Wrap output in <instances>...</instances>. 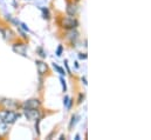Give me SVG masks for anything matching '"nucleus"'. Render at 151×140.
Instances as JSON below:
<instances>
[{
	"label": "nucleus",
	"instance_id": "nucleus-7",
	"mask_svg": "<svg viewBox=\"0 0 151 140\" xmlns=\"http://www.w3.org/2000/svg\"><path fill=\"white\" fill-rule=\"evenodd\" d=\"M66 12H67V14H68V15L73 16V15L76 14V12H77V7H76L74 4L68 3V4H67V7H66Z\"/></svg>",
	"mask_w": 151,
	"mask_h": 140
},
{
	"label": "nucleus",
	"instance_id": "nucleus-6",
	"mask_svg": "<svg viewBox=\"0 0 151 140\" xmlns=\"http://www.w3.org/2000/svg\"><path fill=\"white\" fill-rule=\"evenodd\" d=\"M35 64H37L38 73H39L40 75H43V74L48 71V67H47V65H46L43 61H41V60H37V61H35Z\"/></svg>",
	"mask_w": 151,
	"mask_h": 140
},
{
	"label": "nucleus",
	"instance_id": "nucleus-12",
	"mask_svg": "<svg viewBox=\"0 0 151 140\" xmlns=\"http://www.w3.org/2000/svg\"><path fill=\"white\" fill-rule=\"evenodd\" d=\"M40 118L37 119V122H35V131H37V134L40 135Z\"/></svg>",
	"mask_w": 151,
	"mask_h": 140
},
{
	"label": "nucleus",
	"instance_id": "nucleus-15",
	"mask_svg": "<svg viewBox=\"0 0 151 140\" xmlns=\"http://www.w3.org/2000/svg\"><path fill=\"white\" fill-rule=\"evenodd\" d=\"M37 51H38V53H40V57H42V58H46V56H47V54H46V52L43 51V48H42V47H39Z\"/></svg>",
	"mask_w": 151,
	"mask_h": 140
},
{
	"label": "nucleus",
	"instance_id": "nucleus-23",
	"mask_svg": "<svg viewBox=\"0 0 151 140\" xmlns=\"http://www.w3.org/2000/svg\"><path fill=\"white\" fill-rule=\"evenodd\" d=\"M75 139H76V140H79V139H80V135H79V134H76V137H75Z\"/></svg>",
	"mask_w": 151,
	"mask_h": 140
},
{
	"label": "nucleus",
	"instance_id": "nucleus-3",
	"mask_svg": "<svg viewBox=\"0 0 151 140\" xmlns=\"http://www.w3.org/2000/svg\"><path fill=\"white\" fill-rule=\"evenodd\" d=\"M61 26L66 30H73L79 26V21L74 18H64L61 21Z\"/></svg>",
	"mask_w": 151,
	"mask_h": 140
},
{
	"label": "nucleus",
	"instance_id": "nucleus-14",
	"mask_svg": "<svg viewBox=\"0 0 151 140\" xmlns=\"http://www.w3.org/2000/svg\"><path fill=\"white\" fill-rule=\"evenodd\" d=\"M62 52H63V46H62V45H59V47L56 48V56H58V57H61Z\"/></svg>",
	"mask_w": 151,
	"mask_h": 140
},
{
	"label": "nucleus",
	"instance_id": "nucleus-16",
	"mask_svg": "<svg viewBox=\"0 0 151 140\" xmlns=\"http://www.w3.org/2000/svg\"><path fill=\"white\" fill-rule=\"evenodd\" d=\"M60 81H61V84H62L63 92H66V91H67V84H66V80L63 79V77H61V78H60Z\"/></svg>",
	"mask_w": 151,
	"mask_h": 140
},
{
	"label": "nucleus",
	"instance_id": "nucleus-5",
	"mask_svg": "<svg viewBox=\"0 0 151 140\" xmlns=\"http://www.w3.org/2000/svg\"><path fill=\"white\" fill-rule=\"evenodd\" d=\"M26 49H27V47H26V45L22 44V43H16V44L13 45V51L15 52V53L21 54L22 57H27Z\"/></svg>",
	"mask_w": 151,
	"mask_h": 140
},
{
	"label": "nucleus",
	"instance_id": "nucleus-20",
	"mask_svg": "<svg viewBox=\"0 0 151 140\" xmlns=\"http://www.w3.org/2000/svg\"><path fill=\"white\" fill-rule=\"evenodd\" d=\"M79 58H80V59H87V54H86V53H80V54H79Z\"/></svg>",
	"mask_w": 151,
	"mask_h": 140
},
{
	"label": "nucleus",
	"instance_id": "nucleus-2",
	"mask_svg": "<svg viewBox=\"0 0 151 140\" xmlns=\"http://www.w3.org/2000/svg\"><path fill=\"white\" fill-rule=\"evenodd\" d=\"M24 114H25L27 120H37L41 115V113L38 108H25Z\"/></svg>",
	"mask_w": 151,
	"mask_h": 140
},
{
	"label": "nucleus",
	"instance_id": "nucleus-18",
	"mask_svg": "<svg viewBox=\"0 0 151 140\" xmlns=\"http://www.w3.org/2000/svg\"><path fill=\"white\" fill-rule=\"evenodd\" d=\"M68 101H69V97H68V95H64V98H63V105H64V107H67V104H68Z\"/></svg>",
	"mask_w": 151,
	"mask_h": 140
},
{
	"label": "nucleus",
	"instance_id": "nucleus-10",
	"mask_svg": "<svg viewBox=\"0 0 151 140\" xmlns=\"http://www.w3.org/2000/svg\"><path fill=\"white\" fill-rule=\"evenodd\" d=\"M1 104H3V105H6V106H7V107H9V108H11V107H15V106H16V104H15V102H12V100H7V99H4Z\"/></svg>",
	"mask_w": 151,
	"mask_h": 140
},
{
	"label": "nucleus",
	"instance_id": "nucleus-4",
	"mask_svg": "<svg viewBox=\"0 0 151 140\" xmlns=\"http://www.w3.org/2000/svg\"><path fill=\"white\" fill-rule=\"evenodd\" d=\"M40 105H41V102H40L39 99L33 98V99L26 100V101L22 104V107H24V110H25V108H39Z\"/></svg>",
	"mask_w": 151,
	"mask_h": 140
},
{
	"label": "nucleus",
	"instance_id": "nucleus-13",
	"mask_svg": "<svg viewBox=\"0 0 151 140\" xmlns=\"http://www.w3.org/2000/svg\"><path fill=\"white\" fill-rule=\"evenodd\" d=\"M76 115H73L72 117V120H70V124H69V128H73V126L76 124V122H77V120H76Z\"/></svg>",
	"mask_w": 151,
	"mask_h": 140
},
{
	"label": "nucleus",
	"instance_id": "nucleus-22",
	"mask_svg": "<svg viewBox=\"0 0 151 140\" xmlns=\"http://www.w3.org/2000/svg\"><path fill=\"white\" fill-rule=\"evenodd\" d=\"M82 81H83V84H85V85H87V79H86V77H82Z\"/></svg>",
	"mask_w": 151,
	"mask_h": 140
},
{
	"label": "nucleus",
	"instance_id": "nucleus-21",
	"mask_svg": "<svg viewBox=\"0 0 151 140\" xmlns=\"http://www.w3.org/2000/svg\"><path fill=\"white\" fill-rule=\"evenodd\" d=\"M19 24H20V25L22 26V28H24L25 31H27V32H29V28H28V27H27V26H26V25H25L24 23H19Z\"/></svg>",
	"mask_w": 151,
	"mask_h": 140
},
{
	"label": "nucleus",
	"instance_id": "nucleus-11",
	"mask_svg": "<svg viewBox=\"0 0 151 140\" xmlns=\"http://www.w3.org/2000/svg\"><path fill=\"white\" fill-rule=\"evenodd\" d=\"M40 10H41L42 13H43V18H45V19H49V18H50V13H49V10H48L47 7H40Z\"/></svg>",
	"mask_w": 151,
	"mask_h": 140
},
{
	"label": "nucleus",
	"instance_id": "nucleus-8",
	"mask_svg": "<svg viewBox=\"0 0 151 140\" xmlns=\"http://www.w3.org/2000/svg\"><path fill=\"white\" fill-rule=\"evenodd\" d=\"M68 38L74 43V40H76L77 38H79V33H77V31H75V28H73V30H70V32H69V34H68Z\"/></svg>",
	"mask_w": 151,
	"mask_h": 140
},
{
	"label": "nucleus",
	"instance_id": "nucleus-17",
	"mask_svg": "<svg viewBox=\"0 0 151 140\" xmlns=\"http://www.w3.org/2000/svg\"><path fill=\"white\" fill-rule=\"evenodd\" d=\"M83 99H85V94H83V93H81V94L79 95V99H77V104H82Z\"/></svg>",
	"mask_w": 151,
	"mask_h": 140
},
{
	"label": "nucleus",
	"instance_id": "nucleus-19",
	"mask_svg": "<svg viewBox=\"0 0 151 140\" xmlns=\"http://www.w3.org/2000/svg\"><path fill=\"white\" fill-rule=\"evenodd\" d=\"M64 66H66V68H67V73L72 74V73H70V69H69V67H68V61H67V60H64Z\"/></svg>",
	"mask_w": 151,
	"mask_h": 140
},
{
	"label": "nucleus",
	"instance_id": "nucleus-1",
	"mask_svg": "<svg viewBox=\"0 0 151 140\" xmlns=\"http://www.w3.org/2000/svg\"><path fill=\"white\" fill-rule=\"evenodd\" d=\"M20 115L18 113H15L13 111H9V110H5V111H1L0 112V120H1L3 122H5V124H13V122H15L16 120H18Z\"/></svg>",
	"mask_w": 151,
	"mask_h": 140
},
{
	"label": "nucleus",
	"instance_id": "nucleus-9",
	"mask_svg": "<svg viewBox=\"0 0 151 140\" xmlns=\"http://www.w3.org/2000/svg\"><path fill=\"white\" fill-rule=\"evenodd\" d=\"M53 67H54V69H56V72L60 74V75H66V72H64V69L62 68V67H60L58 64H53Z\"/></svg>",
	"mask_w": 151,
	"mask_h": 140
}]
</instances>
